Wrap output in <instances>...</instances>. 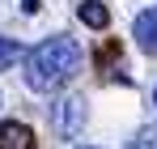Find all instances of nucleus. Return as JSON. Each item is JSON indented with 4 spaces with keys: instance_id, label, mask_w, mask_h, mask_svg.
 Masks as SVG:
<instances>
[{
    "instance_id": "obj_1",
    "label": "nucleus",
    "mask_w": 157,
    "mask_h": 149,
    "mask_svg": "<svg viewBox=\"0 0 157 149\" xmlns=\"http://www.w3.org/2000/svg\"><path fill=\"white\" fill-rule=\"evenodd\" d=\"M77 68H81V47H77V38H68V34H51L38 47L26 51V85L34 94L64 90L77 77Z\"/></svg>"
},
{
    "instance_id": "obj_2",
    "label": "nucleus",
    "mask_w": 157,
    "mask_h": 149,
    "mask_svg": "<svg viewBox=\"0 0 157 149\" xmlns=\"http://www.w3.org/2000/svg\"><path fill=\"white\" fill-rule=\"evenodd\" d=\"M85 98L81 94H59V98L51 102V128L55 136H64V141H72L81 128H85Z\"/></svg>"
},
{
    "instance_id": "obj_3",
    "label": "nucleus",
    "mask_w": 157,
    "mask_h": 149,
    "mask_svg": "<svg viewBox=\"0 0 157 149\" xmlns=\"http://www.w3.org/2000/svg\"><path fill=\"white\" fill-rule=\"evenodd\" d=\"M132 38H136V47L144 51V55H157V9L136 13V22H132Z\"/></svg>"
},
{
    "instance_id": "obj_4",
    "label": "nucleus",
    "mask_w": 157,
    "mask_h": 149,
    "mask_svg": "<svg viewBox=\"0 0 157 149\" xmlns=\"http://www.w3.org/2000/svg\"><path fill=\"white\" fill-rule=\"evenodd\" d=\"M0 149H38L34 128L17 124V119H4V124H0Z\"/></svg>"
},
{
    "instance_id": "obj_5",
    "label": "nucleus",
    "mask_w": 157,
    "mask_h": 149,
    "mask_svg": "<svg viewBox=\"0 0 157 149\" xmlns=\"http://www.w3.org/2000/svg\"><path fill=\"white\" fill-rule=\"evenodd\" d=\"M77 17L89 26V30H106V26H110V9H106L102 0H81V4H77Z\"/></svg>"
},
{
    "instance_id": "obj_6",
    "label": "nucleus",
    "mask_w": 157,
    "mask_h": 149,
    "mask_svg": "<svg viewBox=\"0 0 157 149\" xmlns=\"http://www.w3.org/2000/svg\"><path fill=\"white\" fill-rule=\"evenodd\" d=\"M17 60H26L21 43H17V38H9V34H0V73H4V68H13Z\"/></svg>"
},
{
    "instance_id": "obj_7",
    "label": "nucleus",
    "mask_w": 157,
    "mask_h": 149,
    "mask_svg": "<svg viewBox=\"0 0 157 149\" xmlns=\"http://www.w3.org/2000/svg\"><path fill=\"white\" fill-rule=\"evenodd\" d=\"M132 149H157V128H140L136 141H132Z\"/></svg>"
},
{
    "instance_id": "obj_8",
    "label": "nucleus",
    "mask_w": 157,
    "mask_h": 149,
    "mask_svg": "<svg viewBox=\"0 0 157 149\" xmlns=\"http://www.w3.org/2000/svg\"><path fill=\"white\" fill-rule=\"evenodd\" d=\"M21 9L26 13H38V0H21Z\"/></svg>"
},
{
    "instance_id": "obj_9",
    "label": "nucleus",
    "mask_w": 157,
    "mask_h": 149,
    "mask_svg": "<svg viewBox=\"0 0 157 149\" xmlns=\"http://www.w3.org/2000/svg\"><path fill=\"white\" fill-rule=\"evenodd\" d=\"M153 102H157V94H153Z\"/></svg>"
},
{
    "instance_id": "obj_10",
    "label": "nucleus",
    "mask_w": 157,
    "mask_h": 149,
    "mask_svg": "<svg viewBox=\"0 0 157 149\" xmlns=\"http://www.w3.org/2000/svg\"><path fill=\"white\" fill-rule=\"evenodd\" d=\"M85 149H89V145H85Z\"/></svg>"
}]
</instances>
